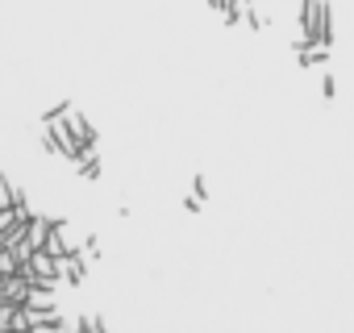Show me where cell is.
I'll use <instances>...</instances> for the list:
<instances>
[{"label": "cell", "mask_w": 354, "mask_h": 333, "mask_svg": "<svg viewBox=\"0 0 354 333\" xmlns=\"http://www.w3.org/2000/svg\"><path fill=\"white\" fill-rule=\"evenodd\" d=\"M21 275H26L34 287H59V283H63V275H59V258H55L50 250H34V258L21 267Z\"/></svg>", "instance_id": "6da1fadb"}, {"label": "cell", "mask_w": 354, "mask_h": 333, "mask_svg": "<svg viewBox=\"0 0 354 333\" xmlns=\"http://www.w3.org/2000/svg\"><path fill=\"white\" fill-rule=\"evenodd\" d=\"M46 250H50L55 258H63V254H75V250H84V242L75 238L71 221H55V229H50V242H46Z\"/></svg>", "instance_id": "7a4b0ae2"}, {"label": "cell", "mask_w": 354, "mask_h": 333, "mask_svg": "<svg viewBox=\"0 0 354 333\" xmlns=\"http://www.w3.org/2000/svg\"><path fill=\"white\" fill-rule=\"evenodd\" d=\"M67 125H71V133H75L80 150H96V129H92V121H88L75 104H67Z\"/></svg>", "instance_id": "3957f363"}, {"label": "cell", "mask_w": 354, "mask_h": 333, "mask_svg": "<svg viewBox=\"0 0 354 333\" xmlns=\"http://www.w3.org/2000/svg\"><path fill=\"white\" fill-rule=\"evenodd\" d=\"M59 275H63V283L80 287V283L88 279V263H84V250H75V254H63V258H59Z\"/></svg>", "instance_id": "277c9868"}, {"label": "cell", "mask_w": 354, "mask_h": 333, "mask_svg": "<svg viewBox=\"0 0 354 333\" xmlns=\"http://www.w3.org/2000/svg\"><path fill=\"white\" fill-rule=\"evenodd\" d=\"M333 46L329 42H296V63L300 67H317V63H329Z\"/></svg>", "instance_id": "5b68a950"}, {"label": "cell", "mask_w": 354, "mask_h": 333, "mask_svg": "<svg viewBox=\"0 0 354 333\" xmlns=\"http://www.w3.org/2000/svg\"><path fill=\"white\" fill-rule=\"evenodd\" d=\"M50 229H55V221L50 217H30V225H26V242H30V250H46V242H50Z\"/></svg>", "instance_id": "8992f818"}, {"label": "cell", "mask_w": 354, "mask_h": 333, "mask_svg": "<svg viewBox=\"0 0 354 333\" xmlns=\"http://www.w3.org/2000/svg\"><path fill=\"white\" fill-rule=\"evenodd\" d=\"M26 308H34V312H55V308H59V304H55V287H34L30 300H26Z\"/></svg>", "instance_id": "52a82bcc"}, {"label": "cell", "mask_w": 354, "mask_h": 333, "mask_svg": "<svg viewBox=\"0 0 354 333\" xmlns=\"http://www.w3.org/2000/svg\"><path fill=\"white\" fill-rule=\"evenodd\" d=\"M17 196H21V188H13L5 175H0V209H13V204H17Z\"/></svg>", "instance_id": "ba28073f"}, {"label": "cell", "mask_w": 354, "mask_h": 333, "mask_svg": "<svg viewBox=\"0 0 354 333\" xmlns=\"http://www.w3.org/2000/svg\"><path fill=\"white\" fill-rule=\"evenodd\" d=\"M80 329H84V333H109L100 316H80Z\"/></svg>", "instance_id": "9c48e42d"}, {"label": "cell", "mask_w": 354, "mask_h": 333, "mask_svg": "<svg viewBox=\"0 0 354 333\" xmlns=\"http://www.w3.org/2000/svg\"><path fill=\"white\" fill-rule=\"evenodd\" d=\"M333 92H337V79H333V75H325V79H321V96H325V100H333Z\"/></svg>", "instance_id": "30bf717a"}, {"label": "cell", "mask_w": 354, "mask_h": 333, "mask_svg": "<svg viewBox=\"0 0 354 333\" xmlns=\"http://www.w3.org/2000/svg\"><path fill=\"white\" fill-rule=\"evenodd\" d=\"M71 333H84V329H80V325H75V329H71Z\"/></svg>", "instance_id": "8fae6325"}]
</instances>
